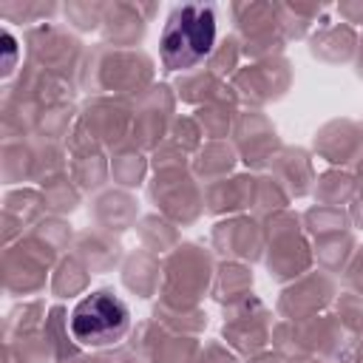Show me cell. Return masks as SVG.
<instances>
[{"label":"cell","instance_id":"cell-1","mask_svg":"<svg viewBox=\"0 0 363 363\" xmlns=\"http://www.w3.org/2000/svg\"><path fill=\"white\" fill-rule=\"evenodd\" d=\"M162 62L170 71H184L210 57L216 45V9L204 3L176 6L159 37Z\"/></svg>","mask_w":363,"mask_h":363},{"label":"cell","instance_id":"cell-2","mask_svg":"<svg viewBox=\"0 0 363 363\" xmlns=\"http://www.w3.org/2000/svg\"><path fill=\"white\" fill-rule=\"evenodd\" d=\"M68 326L74 340L82 346H111L128 332L130 309L111 289H96L74 306Z\"/></svg>","mask_w":363,"mask_h":363}]
</instances>
